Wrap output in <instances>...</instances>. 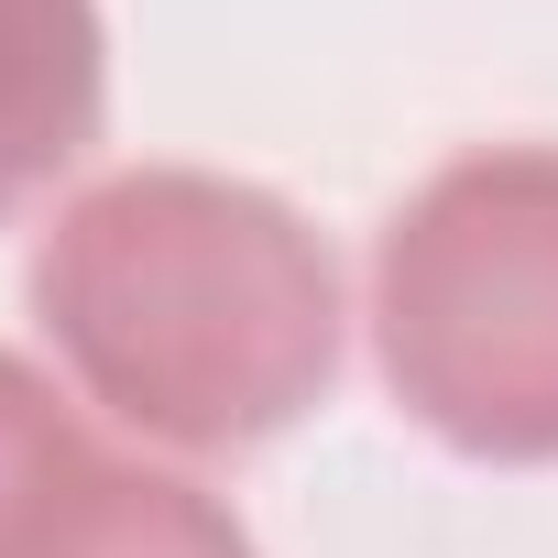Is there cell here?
<instances>
[{
    "instance_id": "5",
    "label": "cell",
    "mask_w": 558,
    "mask_h": 558,
    "mask_svg": "<svg viewBox=\"0 0 558 558\" xmlns=\"http://www.w3.org/2000/svg\"><path fill=\"white\" fill-rule=\"evenodd\" d=\"M88 460H99V438L77 427V405L23 351H0V558H34V536L56 525V504L77 493Z\"/></svg>"
},
{
    "instance_id": "4",
    "label": "cell",
    "mask_w": 558,
    "mask_h": 558,
    "mask_svg": "<svg viewBox=\"0 0 558 558\" xmlns=\"http://www.w3.org/2000/svg\"><path fill=\"white\" fill-rule=\"evenodd\" d=\"M34 558H252V536L186 471H143V460L99 449L77 471V493L56 504V525L34 536Z\"/></svg>"
},
{
    "instance_id": "3",
    "label": "cell",
    "mask_w": 558,
    "mask_h": 558,
    "mask_svg": "<svg viewBox=\"0 0 558 558\" xmlns=\"http://www.w3.org/2000/svg\"><path fill=\"white\" fill-rule=\"evenodd\" d=\"M110 110L99 0H0V219L34 208Z\"/></svg>"
},
{
    "instance_id": "2",
    "label": "cell",
    "mask_w": 558,
    "mask_h": 558,
    "mask_svg": "<svg viewBox=\"0 0 558 558\" xmlns=\"http://www.w3.org/2000/svg\"><path fill=\"white\" fill-rule=\"evenodd\" d=\"M373 351L416 427L471 460H558V154L438 165L373 252Z\"/></svg>"
},
{
    "instance_id": "1",
    "label": "cell",
    "mask_w": 558,
    "mask_h": 558,
    "mask_svg": "<svg viewBox=\"0 0 558 558\" xmlns=\"http://www.w3.org/2000/svg\"><path fill=\"white\" fill-rule=\"evenodd\" d=\"M34 318L56 362L165 449H263L340 373L329 241L241 175L132 165L34 241Z\"/></svg>"
}]
</instances>
